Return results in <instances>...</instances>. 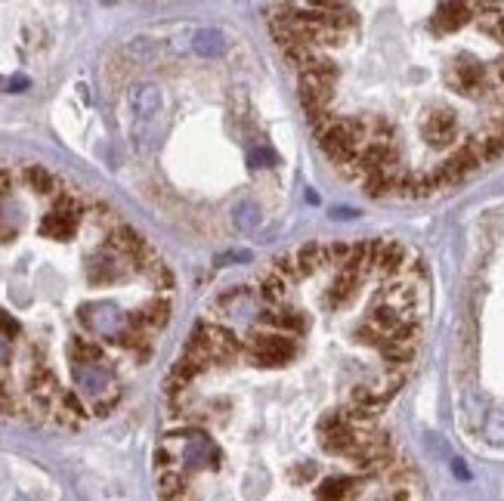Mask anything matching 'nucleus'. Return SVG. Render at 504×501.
Here are the masks:
<instances>
[{"label": "nucleus", "instance_id": "obj_1", "mask_svg": "<svg viewBox=\"0 0 504 501\" xmlns=\"http://www.w3.org/2000/svg\"><path fill=\"white\" fill-rule=\"evenodd\" d=\"M430 288L390 238L315 242L205 310L164 380L161 501H421L383 427Z\"/></svg>", "mask_w": 504, "mask_h": 501}, {"label": "nucleus", "instance_id": "obj_2", "mask_svg": "<svg viewBox=\"0 0 504 501\" xmlns=\"http://www.w3.org/2000/svg\"><path fill=\"white\" fill-rule=\"evenodd\" d=\"M319 146L372 195H430L504 155V6L273 4Z\"/></svg>", "mask_w": 504, "mask_h": 501}, {"label": "nucleus", "instance_id": "obj_3", "mask_svg": "<svg viewBox=\"0 0 504 501\" xmlns=\"http://www.w3.org/2000/svg\"><path fill=\"white\" fill-rule=\"evenodd\" d=\"M174 310L164 254L111 201L0 161V418L74 430L111 415Z\"/></svg>", "mask_w": 504, "mask_h": 501}, {"label": "nucleus", "instance_id": "obj_4", "mask_svg": "<svg viewBox=\"0 0 504 501\" xmlns=\"http://www.w3.org/2000/svg\"><path fill=\"white\" fill-rule=\"evenodd\" d=\"M486 437L492 443H504V412H492L486 421Z\"/></svg>", "mask_w": 504, "mask_h": 501}, {"label": "nucleus", "instance_id": "obj_5", "mask_svg": "<svg viewBox=\"0 0 504 501\" xmlns=\"http://www.w3.org/2000/svg\"><path fill=\"white\" fill-rule=\"evenodd\" d=\"M455 474H458V476H464V480H468V476H470L468 470H464V465H461V461H455Z\"/></svg>", "mask_w": 504, "mask_h": 501}]
</instances>
